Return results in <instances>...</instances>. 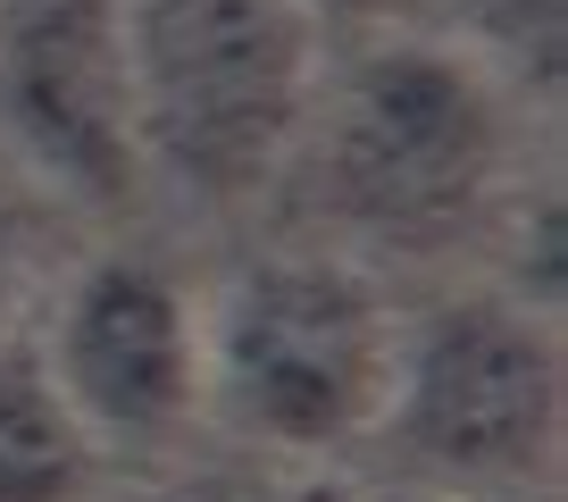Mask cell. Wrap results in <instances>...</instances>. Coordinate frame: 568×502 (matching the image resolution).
Wrapping results in <instances>:
<instances>
[{"mask_svg": "<svg viewBox=\"0 0 568 502\" xmlns=\"http://www.w3.org/2000/svg\"><path fill=\"white\" fill-rule=\"evenodd\" d=\"M310 118V201L376 251L460 243L510 168V101L452 42H376Z\"/></svg>", "mask_w": 568, "mask_h": 502, "instance_id": "obj_1", "label": "cell"}, {"mask_svg": "<svg viewBox=\"0 0 568 502\" xmlns=\"http://www.w3.org/2000/svg\"><path fill=\"white\" fill-rule=\"evenodd\" d=\"M101 444L59 394L42 335H0V502H84Z\"/></svg>", "mask_w": 568, "mask_h": 502, "instance_id": "obj_7", "label": "cell"}, {"mask_svg": "<svg viewBox=\"0 0 568 502\" xmlns=\"http://www.w3.org/2000/svg\"><path fill=\"white\" fill-rule=\"evenodd\" d=\"M452 502H460V494H452Z\"/></svg>", "mask_w": 568, "mask_h": 502, "instance_id": "obj_11", "label": "cell"}, {"mask_svg": "<svg viewBox=\"0 0 568 502\" xmlns=\"http://www.w3.org/2000/svg\"><path fill=\"white\" fill-rule=\"evenodd\" d=\"M0 134L84 210L142 184L125 0H0Z\"/></svg>", "mask_w": 568, "mask_h": 502, "instance_id": "obj_5", "label": "cell"}, {"mask_svg": "<svg viewBox=\"0 0 568 502\" xmlns=\"http://www.w3.org/2000/svg\"><path fill=\"white\" fill-rule=\"evenodd\" d=\"M385 435L460 494H518L560 452V335L518 293H460L402 327Z\"/></svg>", "mask_w": 568, "mask_h": 502, "instance_id": "obj_4", "label": "cell"}, {"mask_svg": "<svg viewBox=\"0 0 568 502\" xmlns=\"http://www.w3.org/2000/svg\"><path fill=\"white\" fill-rule=\"evenodd\" d=\"M485 26L510 42L518 59L535 51V76H560V0H485Z\"/></svg>", "mask_w": 568, "mask_h": 502, "instance_id": "obj_8", "label": "cell"}, {"mask_svg": "<svg viewBox=\"0 0 568 502\" xmlns=\"http://www.w3.org/2000/svg\"><path fill=\"white\" fill-rule=\"evenodd\" d=\"M302 9H310V18H385V9H393V0H302Z\"/></svg>", "mask_w": 568, "mask_h": 502, "instance_id": "obj_9", "label": "cell"}, {"mask_svg": "<svg viewBox=\"0 0 568 502\" xmlns=\"http://www.w3.org/2000/svg\"><path fill=\"white\" fill-rule=\"evenodd\" d=\"M9 285H18V227L0 210V310H9Z\"/></svg>", "mask_w": 568, "mask_h": 502, "instance_id": "obj_10", "label": "cell"}, {"mask_svg": "<svg viewBox=\"0 0 568 502\" xmlns=\"http://www.w3.org/2000/svg\"><path fill=\"white\" fill-rule=\"evenodd\" d=\"M42 360L92 444H176L210 402L201 319L184 285L142 251H109L75 277L42 335Z\"/></svg>", "mask_w": 568, "mask_h": 502, "instance_id": "obj_6", "label": "cell"}, {"mask_svg": "<svg viewBox=\"0 0 568 502\" xmlns=\"http://www.w3.org/2000/svg\"><path fill=\"white\" fill-rule=\"evenodd\" d=\"M142 160L201 201H251L310 134L318 18L302 0H125Z\"/></svg>", "mask_w": 568, "mask_h": 502, "instance_id": "obj_2", "label": "cell"}, {"mask_svg": "<svg viewBox=\"0 0 568 502\" xmlns=\"http://www.w3.org/2000/svg\"><path fill=\"white\" fill-rule=\"evenodd\" d=\"M201 360L234 428L284 452H343L385 428L402 319L359 269L318 251H276L234 269L201 327Z\"/></svg>", "mask_w": 568, "mask_h": 502, "instance_id": "obj_3", "label": "cell"}]
</instances>
